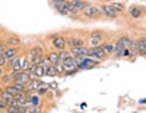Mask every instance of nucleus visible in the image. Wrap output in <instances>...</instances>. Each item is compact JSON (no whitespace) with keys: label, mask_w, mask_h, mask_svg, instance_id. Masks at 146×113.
Here are the masks:
<instances>
[{"label":"nucleus","mask_w":146,"mask_h":113,"mask_svg":"<svg viewBox=\"0 0 146 113\" xmlns=\"http://www.w3.org/2000/svg\"><path fill=\"white\" fill-rule=\"evenodd\" d=\"M66 45H67V39L63 36H56L53 39V46L56 49H58V51H64L66 49Z\"/></svg>","instance_id":"obj_5"},{"label":"nucleus","mask_w":146,"mask_h":113,"mask_svg":"<svg viewBox=\"0 0 146 113\" xmlns=\"http://www.w3.org/2000/svg\"><path fill=\"white\" fill-rule=\"evenodd\" d=\"M7 113H21L19 110V106H7Z\"/></svg>","instance_id":"obj_31"},{"label":"nucleus","mask_w":146,"mask_h":113,"mask_svg":"<svg viewBox=\"0 0 146 113\" xmlns=\"http://www.w3.org/2000/svg\"><path fill=\"white\" fill-rule=\"evenodd\" d=\"M7 49V45H6V42H3L2 39H0V52H5Z\"/></svg>","instance_id":"obj_35"},{"label":"nucleus","mask_w":146,"mask_h":113,"mask_svg":"<svg viewBox=\"0 0 146 113\" xmlns=\"http://www.w3.org/2000/svg\"><path fill=\"white\" fill-rule=\"evenodd\" d=\"M42 51H41V48L38 46H34L31 51H29V61H31V64H36V65H41V62H42Z\"/></svg>","instance_id":"obj_2"},{"label":"nucleus","mask_w":146,"mask_h":113,"mask_svg":"<svg viewBox=\"0 0 146 113\" xmlns=\"http://www.w3.org/2000/svg\"><path fill=\"white\" fill-rule=\"evenodd\" d=\"M111 7H113L115 12H123V10H124V5H123V3H111Z\"/></svg>","instance_id":"obj_30"},{"label":"nucleus","mask_w":146,"mask_h":113,"mask_svg":"<svg viewBox=\"0 0 146 113\" xmlns=\"http://www.w3.org/2000/svg\"><path fill=\"white\" fill-rule=\"evenodd\" d=\"M50 87H51L53 90H56V89H57V83H51V84H50Z\"/></svg>","instance_id":"obj_43"},{"label":"nucleus","mask_w":146,"mask_h":113,"mask_svg":"<svg viewBox=\"0 0 146 113\" xmlns=\"http://www.w3.org/2000/svg\"><path fill=\"white\" fill-rule=\"evenodd\" d=\"M123 49H124V46L117 41V42H115V45H114V52H113V54H114V57H120V55H121V52H123Z\"/></svg>","instance_id":"obj_21"},{"label":"nucleus","mask_w":146,"mask_h":113,"mask_svg":"<svg viewBox=\"0 0 146 113\" xmlns=\"http://www.w3.org/2000/svg\"><path fill=\"white\" fill-rule=\"evenodd\" d=\"M100 9H101V12H102L105 16L111 18V19H115V18H117V12L111 7V5H102Z\"/></svg>","instance_id":"obj_8"},{"label":"nucleus","mask_w":146,"mask_h":113,"mask_svg":"<svg viewBox=\"0 0 146 113\" xmlns=\"http://www.w3.org/2000/svg\"><path fill=\"white\" fill-rule=\"evenodd\" d=\"M28 113H41V109L40 107H32Z\"/></svg>","instance_id":"obj_41"},{"label":"nucleus","mask_w":146,"mask_h":113,"mask_svg":"<svg viewBox=\"0 0 146 113\" xmlns=\"http://www.w3.org/2000/svg\"><path fill=\"white\" fill-rule=\"evenodd\" d=\"M57 10L60 12V13H63V15H69V10H67V7H66V2H63L62 5H60V6L57 7Z\"/></svg>","instance_id":"obj_29"},{"label":"nucleus","mask_w":146,"mask_h":113,"mask_svg":"<svg viewBox=\"0 0 146 113\" xmlns=\"http://www.w3.org/2000/svg\"><path fill=\"white\" fill-rule=\"evenodd\" d=\"M29 65H31V61L29 59H22V68H21V71H28L29 70Z\"/></svg>","instance_id":"obj_27"},{"label":"nucleus","mask_w":146,"mask_h":113,"mask_svg":"<svg viewBox=\"0 0 146 113\" xmlns=\"http://www.w3.org/2000/svg\"><path fill=\"white\" fill-rule=\"evenodd\" d=\"M7 64H9V67L13 70V71H21V68H22V59L16 57V58H13V59L7 61Z\"/></svg>","instance_id":"obj_12"},{"label":"nucleus","mask_w":146,"mask_h":113,"mask_svg":"<svg viewBox=\"0 0 146 113\" xmlns=\"http://www.w3.org/2000/svg\"><path fill=\"white\" fill-rule=\"evenodd\" d=\"M18 54H19L18 48H7L6 51L3 52V57H5V58H6L7 61H10V59L16 58V57H18Z\"/></svg>","instance_id":"obj_13"},{"label":"nucleus","mask_w":146,"mask_h":113,"mask_svg":"<svg viewBox=\"0 0 146 113\" xmlns=\"http://www.w3.org/2000/svg\"><path fill=\"white\" fill-rule=\"evenodd\" d=\"M89 58H96V61H100L102 58H105V54L102 51L101 46H96V48H91L89 49V54H88Z\"/></svg>","instance_id":"obj_6"},{"label":"nucleus","mask_w":146,"mask_h":113,"mask_svg":"<svg viewBox=\"0 0 146 113\" xmlns=\"http://www.w3.org/2000/svg\"><path fill=\"white\" fill-rule=\"evenodd\" d=\"M101 48H102V51H104V54L107 55V54H113L114 52V45L113 44H102L101 45Z\"/></svg>","instance_id":"obj_19"},{"label":"nucleus","mask_w":146,"mask_h":113,"mask_svg":"<svg viewBox=\"0 0 146 113\" xmlns=\"http://www.w3.org/2000/svg\"><path fill=\"white\" fill-rule=\"evenodd\" d=\"M48 87H50V86H48V84H44V86L41 87V89L38 90V94H45V93L48 91Z\"/></svg>","instance_id":"obj_34"},{"label":"nucleus","mask_w":146,"mask_h":113,"mask_svg":"<svg viewBox=\"0 0 146 113\" xmlns=\"http://www.w3.org/2000/svg\"><path fill=\"white\" fill-rule=\"evenodd\" d=\"M72 5H73V7H75V10H76V12L83 10L85 7L88 6V5H86V2H79V0H75V2H72Z\"/></svg>","instance_id":"obj_18"},{"label":"nucleus","mask_w":146,"mask_h":113,"mask_svg":"<svg viewBox=\"0 0 146 113\" xmlns=\"http://www.w3.org/2000/svg\"><path fill=\"white\" fill-rule=\"evenodd\" d=\"M0 80H2V83L3 84H6V86H9V84H12V77H10V74H7V75H3V77H0Z\"/></svg>","instance_id":"obj_28"},{"label":"nucleus","mask_w":146,"mask_h":113,"mask_svg":"<svg viewBox=\"0 0 146 113\" xmlns=\"http://www.w3.org/2000/svg\"><path fill=\"white\" fill-rule=\"evenodd\" d=\"M5 109H7V103H5L2 99H0V110H5Z\"/></svg>","instance_id":"obj_39"},{"label":"nucleus","mask_w":146,"mask_h":113,"mask_svg":"<svg viewBox=\"0 0 146 113\" xmlns=\"http://www.w3.org/2000/svg\"><path fill=\"white\" fill-rule=\"evenodd\" d=\"M129 49H130V52H131L133 55H137V54H139V48H137V42H135V41H133V42H131V45L129 46Z\"/></svg>","instance_id":"obj_25"},{"label":"nucleus","mask_w":146,"mask_h":113,"mask_svg":"<svg viewBox=\"0 0 146 113\" xmlns=\"http://www.w3.org/2000/svg\"><path fill=\"white\" fill-rule=\"evenodd\" d=\"M45 75H47V77H56V75H57L56 67H54V65H48V67L45 68Z\"/></svg>","instance_id":"obj_20"},{"label":"nucleus","mask_w":146,"mask_h":113,"mask_svg":"<svg viewBox=\"0 0 146 113\" xmlns=\"http://www.w3.org/2000/svg\"><path fill=\"white\" fill-rule=\"evenodd\" d=\"M47 58L50 59V62H51L53 65H58V64H60V59H62L58 52H50V54L47 55Z\"/></svg>","instance_id":"obj_15"},{"label":"nucleus","mask_w":146,"mask_h":113,"mask_svg":"<svg viewBox=\"0 0 146 113\" xmlns=\"http://www.w3.org/2000/svg\"><path fill=\"white\" fill-rule=\"evenodd\" d=\"M82 12H83V15L86 16V18H96V16L101 13V9L96 7V6H86Z\"/></svg>","instance_id":"obj_4"},{"label":"nucleus","mask_w":146,"mask_h":113,"mask_svg":"<svg viewBox=\"0 0 146 113\" xmlns=\"http://www.w3.org/2000/svg\"><path fill=\"white\" fill-rule=\"evenodd\" d=\"M29 100H31V103H32L34 106L40 105V96H32V97H29Z\"/></svg>","instance_id":"obj_33"},{"label":"nucleus","mask_w":146,"mask_h":113,"mask_svg":"<svg viewBox=\"0 0 146 113\" xmlns=\"http://www.w3.org/2000/svg\"><path fill=\"white\" fill-rule=\"evenodd\" d=\"M42 86H44V83H42L41 80H32V81L25 87V89H27V91H28V94H29L31 91H38Z\"/></svg>","instance_id":"obj_9"},{"label":"nucleus","mask_w":146,"mask_h":113,"mask_svg":"<svg viewBox=\"0 0 146 113\" xmlns=\"http://www.w3.org/2000/svg\"><path fill=\"white\" fill-rule=\"evenodd\" d=\"M118 42H120L121 45H123L124 48H129V46L131 45V42H133V41L130 39V38H127V36H121L120 39H118Z\"/></svg>","instance_id":"obj_22"},{"label":"nucleus","mask_w":146,"mask_h":113,"mask_svg":"<svg viewBox=\"0 0 146 113\" xmlns=\"http://www.w3.org/2000/svg\"><path fill=\"white\" fill-rule=\"evenodd\" d=\"M10 77H12V80H13V83L22 84V86H25V87L31 83L29 74H28V73H25V71H12Z\"/></svg>","instance_id":"obj_1"},{"label":"nucleus","mask_w":146,"mask_h":113,"mask_svg":"<svg viewBox=\"0 0 146 113\" xmlns=\"http://www.w3.org/2000/svg\"><path fill=\"white\" fill-rule=\"evenodd\" d=\"M0 99H2L5 103L10 105V103L15 100V96H12V94H10V93H7V91H2V93H0Z\"/></svg>","instance_id":"obj_16"},{"label":"nucleus","mask_w":146,"mask_h":113,"mask_svg":"<svg viewBox=\"0 0 146 113\" xmlns=\"http://www.w3.org/2000/svg\"><path fill=\"white\" fill-rule=\"evenodd\" d=\"M58 54H60V58L62 59H66V58L70 57V51H66V49L64 51H58Z\"/></svg>","instance_id":"obj_32"},{"label":"nucleus","mask_w":146,"mask_h":113,"mask_svg":"<svg viewBox=\"0 0 146 113\" xmlns=\"http://www.w3.org/2000/svg\"><path fill=\"white\" fill-rule=\"evenodd\" d=\"M67 45L72 48H80V46H85V41L82 38H69L67 39Z\"/></svg>","instance_id":"obj_11"},{"label":"nucleus","mask_w":146,"mask_h":113,"mask_svg":"<svg viewBox=\"0 0 146 113\" xmlns=\"http://www.w3.org/2000/svg\"><path fill=\"white\" fill-rule=\"evenodd\" d=\"M7 64V59L5 58V57H0V67H3V65H6Z\"/></svg>","instance_id":"obj_40"},{"label":"nucleus","mask_w":146,"mask_h":113,"mask_svg":"<svg viewBox=\"0 0 146 113\" xmlns=\"http://www.w3.org/2000/svg\"><path fill=\"white\" fill-rule=\"evenodd\" d=\"M91 46L92 48H96V46H101V42H102V39H100V38H91Z\"/></svg>","instance_id":"obj_26"},{"label":"nucleus","mask_w":146,"mask_h":113,"mask_svg":"<svg viewBox=\"0 0 146 113\" xmlns=\"http://www.w3.org/2000/svg\"><path fill=\"white\" fill-rule=\"evenodd\" d=\"M62 67L64 68V73L78 68V65H76V62H75V58H73V55H70V57L66 58V59H62Z\"/></svg>","instance_id":"obj_3"},{"label":"nucleus","mask_w":146,"mask_h":113,"mask_svg":"<svg viewBox=\"0 0 146 113\" xmlns=\"http://www.w3.org/2000/svg\"><path fill=\"white\" fill-rule=\"evenodd\" d=\"M21 44V39L18 36H9L6 39V45H9V48H16Z\"/></svg>","instance_id":"obj_14"},{"label":"nucleus","mask_w":146,"mask_h":113,"mask_svg":"<svg viewBox=\"0 0 146 113\" xmlns=\"http://www.w3.org/2000/svg\"><path fill=\"white\" fill-rule=\"evenodd\" d=\"M70 54H73V55H76V57H88V54H89V48H86V46H80V48H72L70 49Z\"/></svg>","instance_id":"obj_10"},{"label":"nucleus","mask_w":146,"mask_h":113,"mask_svg":"<svg viewBox=\"0 0 146 113\" xmlns=\"http://www.w3.org/2000/svg\"><path fill=\"white\" fill-rule=\"evenodd\" d=\"M76 71H78V68H75V70H72V71H66V73H64V75H72V74H75Z\"/></svg>","instance_id":"obj_42"},{"label":"nucleus","mask_w":146,"mask_h":113,"mask_svg":"<svg viewBox=\"0 0 146 113\" xmlns=\"http://www.w3.org/2000/svg\"><path fill=\"white\" fill-rule=\"evenodd\" d=\"M35 74H36V77H38V80H40L41 77H44V75H45V67H42V65H38V67H36V71H35Z\"/></svg>","instance_id":"obj_24"},{"label":"nucleus","mask_w":146,"mask_h":113,"mask_svg":"<svg viewBox=\"0 0 146 113\" xmlns=\"http://www.w3.org/2000/svg\"><path fill=\"white\" fill-rule=\"evenodd\" d=\"M2 75H3V68L0 67V77H2Z\"/></svg>","instance_id":"obj_44"},{"label":"nucleus","mask_w":146,"mask_h":113,"mask_svg":"<svg viewBox=\"0 0 146 113\" xmlns=\"http://www.w3.org/2000/svg\"><path fill=\"white\" fill-rule=\"evenodd\" d=\"M96 64H98V61H95V59H92V58L86 57V58H85V59L82 61V64H80V65H78V70H88V68L95 67Z\"/></svg>","instance_id":"obj_7"},{"label":"nucleus","mask_w":146,"mask_h":113,"mask_svg":"<svg viewBox=\"0 0 146 113\" xmlns=\"http://www.w3.org/2000/svg\"><path fill=\"white\" fill-rule=\"evenodd\" d=\"M130 55H131L130 49H129V48H124V49H123V52H121V57H130Z\"/></svg>","instance_id":"obj_37"},{"label":"nucleus","mask_w":146,"mask_h":113,"mask_svg":"<svg viewBox=\"0 0 146 113\" xmlns=\"http://www.w3.org/2000/svg\"><path fill=\"white\" fill-rule=\"evenodd\" d=\"M36 67H38L36 64H31V65H29V70H28L27 73H29V74H32V73H34V74H35V71H36Z\"/></svg>","instance_id":"obj_36"},{"label":"nucleus","mask_w":146,"mask_h":113,"mask_svg":"<svg viewBox=\"0 0 146 113\" xmlns=\"http://www.w3.org/2000/svg\"><path fill=\"white\" fill-rule=\"evenodd\" d=\"M130 15H131L133 18H140V15H142V9L137 7V6L130 7Z\"/></svg>","instance_id":"obj_23"},{"label":"nucleus","mask_w":146,"mask_h":113,"mask_svg":"<svg viewBox=\"0 0 146 113\" xmlns=\"http://www.w3.org/2000/svg\"><path fill=\"white\" fill-rule=\"evenodd\" d=\"M2 91H3V90H2V87H0V93H2Z\"/></svg>","instance_id":"obj_45"},{"label":"nucleus","mask_w":146,"mask_h":113,"mask_svg":"<svg viewBox=\"0 0 146 113\" xmlns=\"http://www.w3.org/2000/svg\"><path fill=\"white\" fill-rule=\"evenodd\" d=\"M91 38H100V39H102V33L100 31H96V32H92Z\"/></svg>","instance_id":"obj_38"},{"label":"nucleus","mask_w":146,"mask_h":113,"mask_svg":"<svg viewBox=\"0 0 146 113\" xmlns=\"http://www.w3.org/2000/svg\"><path fill=\"white\" fill-rule=\"evenodd\" d=\"M137 48H139V54H146V38H140L137 41Z\"/></svg>","instance_id":"obj_17"}]
</instances>
